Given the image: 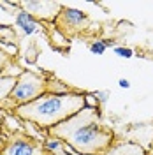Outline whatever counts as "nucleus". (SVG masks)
Returning a JSON list of instances; mask_svg holds the SVG:
<instances>
[{
    "mask_svg": "<svg viewBox=\"0 0 153 155\" xmlns=\"http://www.w3.org/2000/svg\"><path fill=\"white\" fill-rule=\"evenodd\" d=\"M49 155H55V153H49Z\"/></svg>",
    "mask_w": 153,
    "mask_h": 155,
    "instance_id": "obj_17",
    "label": "nucleus"
},
{
    "mask_svg": "<svg viewBox=\"0 0 153 155\" xmlns=\"http://www.w3.org/2000/svg\"><path fill=\"white\" fill-rule=\"evenodd\" d=\"M48 92V79L32 71H23L18 76L16 87L9 95V107H16L28 104Z\"/></svg>",
    "mask_w": 153,
    "mask_h": 155,
    "instance_id": "obj_3",
    "label": "nucleus"
},
{
    "mask_svg": "<svg viewBox=\"0 0 153 155\" xmlns=\"http://www.w3.org/2000/svg\"><path fill=\"white\" fill-rule=\"evenodd\" d=\"M115 53L118 55V57H122V58H132L134 57V51H132L130 48H125V46L115 48Z\"/></svg>",
    "mask_w": 153,
    "mask_h": 155,
    "instance_id": "obj_12",
    "label": "nucleus"
},
{
    "mask_svg": "<svg viewBox=\"0 0 153 155\" xmlns=\"http://www.w3.org/2000/svg\"><path fill=\"white\" fill-rule=\"evenodd\" d=\"M113 42H106V41H95V42H92L90 44V51L92 53H95V55H102L106 49L109 48Z\"/></svg>",
    "mask_w": 153,
    "mask_h": 155,
    "instance_id": "obj_11",
    "label": "nucleus"
},
{
    "mask_svg": "<svg viewBox=\"0 0 153 155\" xmlns=\"http://www.w3.org/2000/svg\"><path fill=\"white\" fill-rule=\"evenodd\" d=\"M7 64H9V53H5L0 48V74L4 72V69L7 67Z\"/></svg>",
    "mask_w": 153,
    "mask_h": 155,
    "instance_id": "obj_13",
    "label": "nucleus"
},
{
    "mask_svg": "<svg viewBox=\"0 0 153 155\" xmlns=\"http://www.w3.org/2000/svg\"><path fill=\"white\" fill-rule=\"evenodd\" d=\"M42 146H44L46 152L55 153V152H60V150H62V141L57 139V137H49V139H46V141H42Z\"/></svg>",
    "mask_w": 153,
    "mask_h": 155,
    "instance_id": "obj_10",
    "label": "nucleus"
},
{
    "mask_svg": "<svg viewBox=\"0 0 153 155\" xmlns=\"http://www.w3.org/2000/svg\"><path fill=\"white\" fill-rule=\"evenodd\" d=\"M95 97H99V101H102V102H106L107 101V92H97Z\"/></svg>",
    "mask_w": 153,
    "mask_h": 155,
    "instance_id": "obj_15",
    "label": "nucleus"
},
{
    "mask_svg": "<svg viewBox=\"0 0 153 155\" xmlns=\"http://www.w3.org/2000/svg\"><path fill=\"white\" fill-rule=\"evenodd\" d=\"M106 155H144V150L137 145H130V143H122V145H115L107 150Z\"/></svg>",
    "mask_w": 153,
    "mask_h": 155,
    "instance_id": "obj_8",
    "label": "nucleus"
},
{
    "mask_svg": "<svg viewBox=\"0 0 153 155\" xmlns=\"http://www.w3.org/2000/svg\"><path fill=\"white\" fill-rule=\"evenodd\" d=\"M4 145H5V139H4V137H2V136H0V150H2V148H4Z\"/></svg>",
    "mask_w": 153,
    "mask_h": 155,
    "instance_id": "obj_16",
    "label": "nucleus"
},
{
    "mask_svg": "<svg viewBox=\"0 0 153 155\" xmlns=\"http://www.w3.org/2000/svg\"><path fill=\"white\" fill-rule=\"evenodd\" d=\"M48 132L79 155H106L115 141L113 130L106 127L97 109L88 106Z\"/></svg>",
    "mask_w": 153,
    "mask_h": 155,
    "instance_id": "obj_1",
    "label": "nucleus"
},
{
    "mask_svg": "<svg viewBox=\"0 0 153 155\" xmlns=\"http://www.w3.org/2000/svg\"><path fill=\"white\" fill-rule=\"evenodd\" d=\"M86 107V97L77 92H67V94H49L32 101L28 104L18 106L16 116L27 124L41 127V129H53L60 125L62 122L69 120L70 116L79 113Z\"/></svg>",
    "mask_w": 153,
    "mask_h": 155,
    "instance_id": "obj_2",
    "label": "nucleus"
},
{
    "mask_svg": "<svg viewBox=\"0 0 153 155\" xmlns=\"http://www.w3.org/2000/svg\"><path fill=\"white\" fill-rule=\"evenodd\" d=\"M19 5L35 19H44V21H55L63 9L60 2H46V0H30V2H21Z\"/></svg>",
    "mask_w": 153,
    "mask_h": 155,
    "instance_id": "obj_5",
    "label": "nucleus"
},
{
    "mask_svg": "<svg viewBox=\"0 0 153 155\" xmlns=\"http://www.w3.org/2000/svg\"><path fill=\"white\" fill-rule=\"evenodd\" d=\"M118 85H120V88H130V81L125 79V78H122V79L118 81Z\"/></svg>",
    "mask_w": 153,
    "mask_h": 155,
    "instance_id": "obj_14",
    "label": "nucleus"
},
{
    "mask_svg": "<svg viewBox=\"0 0 153 155\" xmlns=\"http://www.w3.org/2000/svg\"><path fill=\"white\" fill-rule=\"evenodd\" d=\"M42 143L34 141L28 136H12L5 141L0 155H44Z\"/></svg>",
    "mask_w": 153,
    "mask_h": 155,
    "instance_id": "obj_4",
    "label": "nucleus"
},
{
    "mask_svg": "<svg viewBox=\"0 0 153 155\" xmlns=\"http://www.w3.org/2000/svg\"><path fill=\"white\" fill-rule=\"evenodd\" d=\"M57 25L60 28H69V30H81L86 28V25L90 23V19L83 11L79 9H72V7H65L62 9L60 16L57 19Z\"/></svg>",
    "mask_w": 153,
    "mask_h": 155,
    "instance_id": "obj_6",
    "label": "nucleus"
},
{
    "mask_svg": "<svg viewBox=\"0 0 153 155\" xmlns=\"http://www.w3.org/2000/svg\"><path fill=\"white\" fill-rule=\"evenodd\" d=\"M16 81H18L16 76H0V102L9 99V95L16 87Z\"/></svg>",
    "mask_w": 153,
    "mask_h": 155,
    "instance_id": "obj_9",
    "label": "nucleus"
},
{
    "mask_svg": "<svg viewBox=\"0 0 153 155\" xmlns=\"http://www.w3.org/2000/svg\"><path fill=\"white\" fill-rule=\"evenodd\" d=\"M14 23H16V27H18L25 35H32V34L37 32V28H39L37 19L23 9L16 11V14H14Z\"/></svg>",
    "mask_w": 153,
    "mask_h": 155,
    "instance_id": "obj_7",
    "label": "nucleus"
}]
</instances>
